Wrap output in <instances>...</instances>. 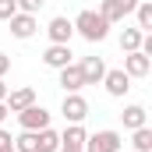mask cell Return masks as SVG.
<instances>
[{"label":"cell","mask_w":152,"mask_h":152,"mask_svg":"<svg viewBox=\"0 0 152 152\" xmlns=\"http://www.w3.org/2000/svg\"><path fill=\"white\" fill-rule=\"evenodd\" d=\"M14 152H36V131H21L14 138Z\"/></svg>","instance_id":"cell-20"},{"label":"cell","mask_w":152,"mask_h":152,"mask_svg":"<svg viewBox=\"0 0 152 152\" xmlns=\"http://www.w3.org/2000/svg\"><path fill=\"white\" fill-rule=\"evenodd\" d=\"M120 120H124V127H127V131L145 127V124H149V110H145V106H138V103H131V106H124Z\"/></svg>","instance_id":"cell-14"},{"label":"cell","mask_w":152,"mask_h":152,"mask_svg":"<svg viewBox=\"0 0 152 152\" xmlns=\"http://www.w3.org/2000/svg\"><path fill=\"white\" fill-rule=\"evenodd\" d=\"M131 145H134L138 152H152V127H149V124L131 131Z\"/></svg>","instance_id":"cell-18"},{"label":"cell","mask_w":152,"mask_h":152,"mask_svg":"<svg viewBox=\"0 0 152 152\" xmlns=\"http://www.w3.org/2000/svg\"><path fill=\"white\" fill-rule=\"evenodd\" d=\"M7 92H11V88H7V81H4V78H0V103H4V99H7Z\"/></svg>","instance_id":"cell-24"},{"label":"cell","mask_w":152,"mask_h":152,"mask_svg":"<svg viewBox=\"0 0 152 152\" xmlns=\"http://www.w3.org/2000/svg\"><path fill=\"white\" fill-rule=\"evenodd\" d=\"M142 36H145V32H142L138 25H134V28H124V32H120V50H124V53H134V50L142 46Z\"/></svg>","instance_id":"cell-17"},{"label":"cell","mask_w":152,"mask_h":152,"mask_svg":"<svg viewBox=\"0 0 152 152\" xmlns=\"http://www.w3.org/2000/svg\"><path fill=\"white\" fill-rule=\"evenodd\" d=\"M46 36H50V42H71V36H75V25H71V18L57 14V18L46 25Z\"/></svg>","instance_id":"cell-13"},{"label":"cell","mask_w":152,"mask_h":152,"mask_svg":"<svg viewBox=\"0 0 152 152\" xmlns=\"http://www.w3.org/2000/svg\"><path fill=\"white\" fill-rule=\"evenodd\" d=\"M78 71H81V78H85V85H99L103 75H106V64H103V57H81Z\"/></svg>","instance_id":"cell-11"},{"label":"cell","mask_w":152,"mask_h":152,"mask_svg":"<svg viewBox=\"0 0 152 152\" xmlns=\"http://www.w3.org/2000/svg\"><path fill=\"white\" fill-rule=\"evenodd\" d=\"M57 152H85V149H71V145H60Z\"/></svg>","instance_id":"cell-26"},{"label":"cell","mask_w":152,"mask_h":152,"mask_svg":"<svg viewBox=\"0 0 152 152\" xmlns=\"http://www.w3.org/2000/svg\"><path fill=\"white\" fill-rule=\"evenodd\" d=\"M18 14V4L14 0H0V21H7V18H14Z\"/></svg>","instance_id":"cell-22"},{"label":"cell","mask_w":152,"mask_h":152,"mask_svg":"<svg viewBox=\"0 0 152 152\" xmlns=\"http://www.w3.org/2000/svg\"><path fill=\"white\" fill-rule=\"evenodd\" d=\"M85 152H124V134L113 127H103L85 138Z\"/></svg>","instance_id":"cell-2"},{"label":"cell","mask_w":152,"mask_h":152,"mask_svg":"<svg viewBox=\"0 0 152 152\" xmlns=\"http://www.w3.org/2000/svg\"><path fill=\"white\" fill-rule=\"evenodd\" d=\"M85 138H88V131H85L81 124H67V127H64V134H60V145H71V149H85Z\"/></svg>","instance_id":"cell-15"},{"label":"cell","mask_w":152,"mask_h":152,"mask_svg":"<svg viewBox=\"0 0 152 152\" xmlns=\"http://www.w3.org/2000/svg\"><path fill=\"white\" fill-rule=\"evenodd\" d=\"M7 113H11V110H7V103H0V124L7 120Z\"/></svg>","instance_id":"cell-25"},{"label":"cell","mask_w":152,"mask_h":152,"mask_svg":"<svg viewBox=\"0 0 152 152\" xmlns=\"http://www.w3.org/2000/svg\"><path fill=\"white\" fill-rule=\"evenodd\" d=\"M60 113L67 124H81L88 117V99L81 92H64V103H60Z\"/></svg>","instance_id":"cell-3"},{"label":"cell","mask_w":152,"mask_h":152,"mask_svg":"<svg viewBox=\"0 0 152 152\" xmlns=\"http://www.w3.org/2000/svg\"><path fill=\"white\" fill-rule=\"evenodd\" d=\"M18 124H21V131H42V127H50V110L32 103V106H25L18 113Z\"/></svg>","instance_id":"cell-5"},{"label":"cell","mask_w":152,"mask_h":152,"mask_svg":"<svg viewBox=\"0 0 152 152\" xmlns=\"http://www.w3.org/2000/svg\"><path fill=\"white\" fill-rule=\"evenodd\" d=\"M7 25H11V36L14 39H32L36 36V28H39V21H36V14H14V18H7Z\"/></svg>","instance_id":"cell-9"},{"label":"cell","mask_w":152,"mask_h":152,"mask_svg":"<svg viewBox=\"0 0 152 152\" xmlns=\"http://www.w3.org/2000/svg\"><path fill=\"white\" fill-rule=\"evenodd\" d=\"M134 7H138V0H103V4H99V14H103L110 25H117V21L131 18Z\"/></svg>","instance_id":"cell-4"},{"label":"cell","mask_w":152,"mask_h":152,"mask_svg":"<svg viewBox=\"0 0 152 152\" xmlns=\"http://www.w3.org/2000/svg\"><path fill=\"white\" fill-rule=\"evenodd\" d=\"M57 85H60L64 92H81V88H85V78H81V71H78V64L60 67V71H57Z\"/></svg>","instance_id":"cell-12"},{"label":"cell","mask_w":152,"mask_h":152,"mask_svg":"<svg viewBox=\"0 0 152 152\" xmlns=\"http://www.w3.org/2000/svg\"><path fill=\"white\" fill-rule=\"evenodd\" d=\"M127 78H149L152 71V57H145L142 50H134V53H124V67H120Z\"/></svg>","instance_id":"cell-7"},{"label":"cell","mask_w":152,"mask_h":152,"mask_svg":"<svg viewBox=\"0 0 152 152\" xmlns=\"http://www.w3.org/2000/svg\"><path fill=\"white\" fill-rule=\"evenodd\" d=\"M14 4H18L21 14H39V7H42L46 0H14Z\"/></svg>","instance_id":"cell-21"},{"label":"cell","mask_w":152,"mask_h":152,"mask_svg":"<svg viewBox=\"0 0 152 152\" xmlns=\"http://www.w3.org/2000/svg\"><path fill=\"white\" fill-rule=\"evenodd\" d=\"M71 42H50L46 46V53H42V64L46 67H53V71H60V67H67L71 64Z\"/></svg>","instance_id":"cell-8"},{"label":"cell","mask_w":152,"mask_h":152,"mask_svg":"<svg viewBox=\"0 0 152 152\" xmlns=\"http://www.w3.org/2000/svg\"><path fill=\"white\" fill-rule=\"evenodd\" d=\"M7 71H11V57H7V53H0V78L7 75Z\"/></svg>","instance_id":"cell-23"},{"label":"cell","mask_w":152,"mask_h":152,"mask_svg":"<svg viewBox=\"0 0 152 152\" xmlns=\"http://www.w3.org/2000/svg\"><path fill=\"white\" fill-rule=\"evenodd\" d=\"M131 81H134V78H127L120 67H113V71L106 67V75H103V81H99V85H106V92H110L113 99H124V96L131 92Z\"/></svg>","instance_id":"cell-6"},{"label":"cell","mask_w":152,"mask_h":152,"mask_svg":"<svg viewBox=\"0 0 152 152\" xmlns=\"http://www.w3.org/2000/svg\"><path fill=\"white\" fill-rule=\"evenodd\" d=\"M134 18H138V28H142V32H149V28H152V0H138Z\"/></svg>","instance_id":"cell-19"},{"label":"cell","mask_w":152,"mask_h":152,"mask_svg":"<svg viewBox=\"0 0 152 152\" xmlns=\"http://www.w3.org/2000/svg\"><path fill=\"white\" fill-rule=\"evenodd\" d=\"M71 25H75V32L81 39H88V42H103V39L110 36V21L99 14V11H92V7H85V11H78L75 18H71Z\"/></svg>","instance_id":"cell-1"},{"label":"cell","mask_w":152,"mask_h":152,"mask_svg":"<svg viewBox=\"0 0 152 152\" xmlns=\"http://www.w3.org/2000/svg\"><path fill=\"white\" fill-rule=\"evenodd\" d=\"M4 103H7V110H11V113H21L25 106H32V103H36V88H32V85H21V88H11Z\"/></svg>","instance_id":"cell-10"},{"label":"cell","mask_w":152,"mask_h":152,"mask_svg":"<svg viewBox=\"0 0 152 152\" xmlns=\"http://www.w3.org/2000/svg\"><path fill=\"white\" fill-rule=\"evenodd\" d=\"M0 152H14V145H7V149H0Z\"/></svg>","instance_id":"cell-27"},{"label":"cell","mask_w":152,"mask_h":152,"mask_svg":"<svg viewBox=\"0 0 152 152\" xmlns=\"http://www.w3.org/2000/svg\"><path fill=\"white\" fill-rule=\"evenodd\" d=\"M57 149H60V134H57L53 127L36 131V152H57Z\"/></svg>","instance_id":"cell-16"}]
</instances>
